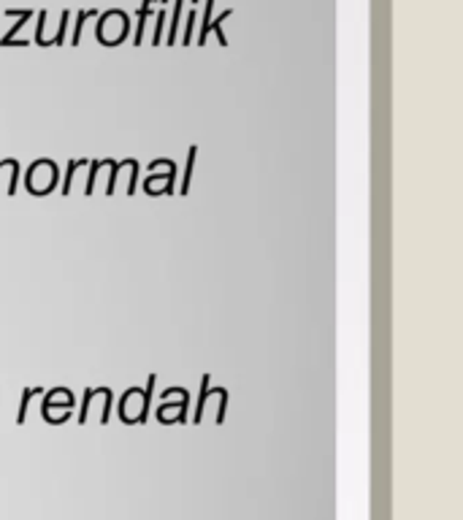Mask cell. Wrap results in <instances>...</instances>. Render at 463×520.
Instances as JSON below:
<instances>
[{"label": "cell", "instance_id": "3", "mask_svg": "<svg viewBox=\"0 0 463 520\" xmlns=\"http://www.w3.org/2000/svg\"><path fill=\"white\" fill-rule=\"evenodd\" d=\"M149 6H152V0H144V8H141V19H144L146 14H149ZM141 30H144V22H139V30H136V44L141 41Z\"/></svg>", "mask_w": 463, "mask_h": 520}, {"label": "cell", "instance_id": "2", "mask_svg": "<svg viewBox=\"0 0 463 520\" xmlns=\"http://www.w3.org/2000/svg\"><path fill=\"white\" fill-rule=\"evenodd\" d=\"M79 166H84V160H71V166H68V182H65V187H63V193H65V196L71 193V179H73V171H76Z\"/></svg>", "mask_w": 463, "mask_h": 520}, {"label": "cell", "instance_id": "1", "mask_svg": "<svg viewBox=\"0 0 463 520\" xmlns=\"http://www.w3.org/2000/svg\"><path fill=\"white\" fill-rule=\"evenodd\" d=\"M195 152H198V149H195V147H190V157H187V173H185V179H182V196H185V193H187V187H190V176H193V173H190V171H193Z\"/></svg>", "mask_w": 463, "mask_h": 520}]
</instances>
